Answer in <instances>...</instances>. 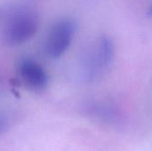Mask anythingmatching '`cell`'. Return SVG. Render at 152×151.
Segmentation results:
<instances>
[{
  "label": "cell",
  "mask_w": 152,
  "mask_h": 151,
  "mask_svg": "<svg viewBox=\"0 0 152 151\" xmlns=\"http://www.w3.org/2000/svg\"><path fill=\"white\" fill-rule=\"evenodd\" d=\"M0 39L8 46L22 44L32 38L38 30L39 14L28 3H15L2 14Z\"/></svg>",
  "instance_id": "cell-1"
},
{
  "label": "cell",
  "mask_w": 152,
  "mask_h": 151,
  "mask_svg": "<svg viewBox=\"0 0 152 151\" xmlns=\"http://www.w3.org/2000/svg\"><path fill=\"white\" fill-rule=\"evenodd\" d=\"M10 125V117L6 112L0 111V135L6 131Z\"/></svg>",
  "instance_id": "cell-6"
},
{
  "label": "cell",
  "mask_w": 152,
  "mask_h": 151,
  "mask_svg": "<svg viewBox=\"0 0 152 151\" xmlns=\"http://www.w3.org/2000/svg\"><path fill=\"white\" fill-rule=\"evenodd\" d=\"M87 111L96 117L104 119L108 122L117 120L118 118V114L110 106L105 104H94L87 109Z\"/></svg>",
  "instance_id": "cell-5"
},
{
  "label": "cell",
  "mask_w": 152,
  "mask_h": 151,
  "mask_svg": "<svg viewBox=\"0 0 152 151\" xmlns=\"http://www.w3.org/2000/svg\"><path fill=\"white\" fill-rule=\"evenodd\" d=\"M17 75L20 84L28 91L39 93L48 85V76L45 69L31 58L20 60L17 65Z\"/></svg>",
  "instance_id": "cell-4"
},
{
  "label": "cell",
  "mask_w": 152,
  "mask_h": 151,
  "mask_svg": "<svg viewBox=\"0 0 152 151\" xmlns=\"http://www.w3.org/2000/svg\"><path fill=\"white\" fill-rule=\"evenodd\" d=\"M75 31L76 26L71 20L61 19L56 21L50 28L45 40L47 54L53 59L61 57L71 44Z\"/></svg>",
  "instance_id": "cell-3"
},
{
  "label": "cell",
  "mask_w": 152,
  "mask_h": 151,
  "mask_svg": "<svg viewBox=\"0 0 152 151\" xmlns=\"http://www.w3.org/2000/svg\"><path fill=\"white\" fill-rule=\"evenodd\" d=\"M149 14L151 15V16H152V6L150 8V11H149Z\"/></svg>",
  "instance_id": "cell-8"
},
{
  "label": "cell",
  "mask_w": 152,
  "mask_h": 151,
  "mask_svg": "<svg viewBox=\"0 0 152 151\" xmlns=\"http://www.w3.org/2000/svg\"><path fill=\"white\" fill-rule=\"evenodd\" d=\"M115 55L112 40L105 36L93 41L85 50L81 58V72L87 81L102 77L111 66Z\"/></svg>",
  "instance_id": "cell-2"
},
{
  "label": "cell",
  "mask_w": 152,
  "mask_h": 151,
  "mask_svg": "<svg viewBox=\"0 0 152 151\" xmlns=\"http://www.w3.org/2000/svg\"><path fill=\"white\" fill-rule=\"evenodd\" d=\"M0 15H1V12H0Z\"/></svg>",
  "instance_id": "cell-9"
},
{
  "label": "cell",
  "mask_w": 152,
  "mask_h": 151,
  "mask_svg": "<svg viewBox=\"0 0 152 151\" xmlns=\"http://www.w3.org/2000/svg\"><path fill=\"white\" fill-rule=\"evenodd\" d=\"M3 91H4V78L0 73V95L2 94Z\"/></svg>",
  "instance_id": "cell-7"
}]
</instances>
